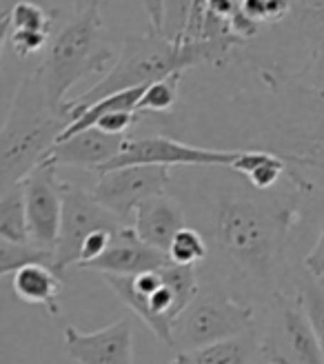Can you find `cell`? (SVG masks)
Segmentation results:
<instances>
[{"instance_id":"6da1fadb","label":"cell","mask_w":324,"mask_h":364,"mask_svg":"<svg viewBox=\"0 0 324 364\" xmlns=\"http://www.w3.org/2000/svg\"><path fill=\"white\" fill-rule=\"evenodd\" d=\"M244 65L262 91L231 98V149L280 156L291 187L324 200V91L298 85L274 65Z\"/></svg>"},{"instance_id":"7a4b0ae2","label":"cell","mask_w":324,"mask_h":364,"mask_svg":"<svg viewBox=\"0 0 324 364\" xmlns=\"http://www.w3.org/2000/svg\"><path fill=\"white\" fill-rule=\"evenodd\" d=\"M302 196L291 189L256 191L229 187L213 200L211 235L227 262L262 289L280 294L286 242L300 223Z\"/></svg>"},{"instance_id":"3957f363","label":"cell","mask_w":324,"mask_h":364,"mask_svg":"<svg viewBox=\"0 0 324 364\" xmlns=\"http://www.w3.org/2000/svg\"><path fill=\"white\" fill-rule=\"evenodd\" d=\"M247 47L238 36L211 41H169L165 33L147 31L145 36H134L122 45V51L104 78L87 89L82 96L69 100V114L74 122L87 107L118 94V91L149 87L158 80L171 76H183L187 69L215 67L225 69L238 63L240 51Z\"/></svg>"},{"instance_id":"277c9868","label":"cell","mask_w":324,"mask_h":364,"mask_svg":"<svg viewBox=\"0 0 324 364\" xmlns=\"http://www.w3.org/2000/svg\"><path fill=\"white\" fill-rule=\"evenodd\" d=\"M69 124L71 116L53 107L38 76L29 74L0 132V191L21 185L43 165Z\"/></svg>"},{"instance_id":"5b68a950","label":"cell","mask_w":324,"mask_h":364,"mask_svg":"<svg viewBox=\"0 0 324 364\" xmlns=\"http://www.w3.org/2000/svg\"><path fill=\"white\" fill-rule=\"evenodd\" d=\"M114 60L116 53L107 43L102 3H96L76 14L74 21L53 36L33 74L38 76L49 102L69 114V89L87 76L102 74Z\"/></svg>"},{"instance_id":"8992f818","label":"cell","mask_w":324,"mask_h":364,"mask_svg":"<svg viewBox=\"0 0 324 364\" xmlns=\"http://www.w3.org/2000/svg\"><path fill=\"white\" fill-rule=\"evenodd\" d=\"M160 273L162 282L149 296L136 294L124 276L102 278L120 298V302L127 304L162 344L173 349V326L189 309V304L200 296V282H198L195 267H180L169 262L160 269Z\"/></svg>"},{"instance_id":"52a82bcc","label":"cell","mask_w":324,"mask_h":364,"mask_svg":"<svg viewBox=\"0 0 324 364\" xmlns=\"http://www.w3.org/2000/svg\"><path fill=\"white\" fill-rule=\"evenodd\" d=\"M254 306L225 291H200L173 326V349L191 351L244 336L254 326Z\"/></svg>"},{"instance_id":"ba28073f","label":"cell","mask_w":324,"mask_h":364,"mask_svg":"<svg viewBox=\"0 0 324 364\" xmlns=\"http://www.w3.org/2000/svg\"><path fill=\"white\" fill-rule=\"evenodd\" d=\"M262 364H324V353L298 294L271 298L266 331L260 338Z\"/></svg>"},{"instance_id":"9c48e42d","label":"cell","mask_w":324,"mask_h":364,"mask_svg":"<svg viewBox=\"0 0 324 364\" xmlns=\"http://www.w3.org/2000/svg\"><path fill=\"white\" fill-rule=\"evenodd\" d=\"M240 149H215L205 147V144H191L173 136L151 134L138 136L124 144L122 154L102 167L98 173H107L122 167L134 165H158V167H225L231 169L233 162L238 160Z\"/></svg>"},{"instance_id":"30bf717a","label":"cell","mask_w":324,"mask_h":364,"mask_svg":"<svg viewBox=\"0 0 324 364\" xmlns=\"http://www.w3.org/2000/svg\"><path fill=\"white\" fill-rule=\"evenodd\" d=\"M122 220L107 211L94 193L65 182L63 187V220L56 245V271L63 276L67 267L80 264L85 240L98 229H122Z\"/></svg>"},{"instance_id":"8fae6325","label":"cell","mask_w":324,"mask_h":364,"mask_svg":"<svg viewBox=\"0 0 324 364\" xmlns=\"http://www.w3.org/2000/svg\"><path fill=\"white\" fill-rule=\"evenodd\" d=\"M171 185L169 167L158 165H134L100 173L94 196L98 203L112 211L120 220H127L136 209L149 198L165 196Z\"/></svg>"},{"instance_id":"7c38bea8","label":"cell","mask_w":324,"mask_h":364,"mask_svg":"<svg viewBox=\"0 0 324 364\" xmlns=\"http://www.w3.org/2000/svg\"><path fill=\"white\" fill-rule=\"evenodd\" d=\"M63 187L58 167L45 160L23 180L25 209L31 245L56 253L63 220Z\"/></svg>"},{"instance_id":"4fadbf2b","label":"cell","mask_w":324,"mask_h":364,"mask_svg":"<svg viewBox=\"0 0 324 364\" xmlns=\"http://www.w3.org/2000/svg\"><path fill=\"white\" fill-rule=\"evenodd\" d=\"M63 338L65 353L78 364H134V324L129 318L92 333L69 324Z\"/></svg>"},{"instance_id":"5bb4252c","label":"cell","mask_w":324,"mask_h":364,"mask_svg":"<svg viewBox=\"0 0 324 364\" xmlns=\"http://www.w3.org/2000/svg\"><path fill=\"white\" fill-rule=\"evenodd\" d=\"M171 260L165 251H158L142 242L134 227L124 225L114 233V240L102 256L80 269L98 271L100 276H138L145 271L167 267Z\"/></svg>"},{"instance_id":"9a60e30c","label":"cell","mask_w":324,"mask_h":364,"mask_svg":"<svg viewBox=\"0 0 324 364\" xmlns=\"http://www.w3.org/2000/svg\"><path fill=\"white\" fill-rule=\"evenodd\" d=\"M127 140L129 136L107 134L98 129V127H92V129H85L65 140H58L53 144L47 160L53 162L56 167L67 165L76 169L100 171L102 167H107L122 154Z\"/></svg>"},{"instance_id":"2e32d148","label":"cell","mask_w":324,"mask_h":364,"mask_svg":"<svg viewBox=\"0 0 324 364\" xmlns=\"http://www.w3.org/2000/svg\"><path fill=\"white\" fill-rule=\"evenodd\" d=\"M187 227L185 209L169 193L145 200L134 213V229L142 242L158 251H169L176 233Z\"/></svg>"},{"instance_id":"e0dca14e","label":"cell","mask_w":324,"mask_h":364,"mask_svg":"<svg viewBox=\"0 0 324 364\" xmlns=\"http://www.w3.org/2000/svg\"><path fill=\"white\" fill-rule=\"evenodd\" d=\"M11 287L18 300L27 304L45 306L47 314L56 316L60 311L58 296L63 294L60 273L47 264H27L11 276Z\"/></svg>"},{"instance_id":"ac0fdd59","label":"cell","mask_w":324,"mask_h":364,"mask_svg":"<svg viewBox=\"0 0 324 364\" xmlns=\"http://www.w3.org/2000/svg\"><path fill=\"white\" fill-rule=\"evenodd\" d=\"M260 360V340L254 333H244L231 340L207 344L200 349L178 351L171 364H256Z\"/></svg>"},{"instance_id":"d6986e66","label":"cell","mask_w":324,"mask_h":364,"mask_svg":"<svg viewBox=\"0 0 324 364\" xmlns=\"http://www.w3.org/2000/svg\"><path fill=\"white\" fill-rule=\"evenodd\" d=\"M231 171L240 173L256 191H274L282 176H286V162L269 151L240 149V156L233 162Z\"/></svg>"},{"instance_id":"ffe728a7","label":"cell","mask_w":324,"mask_h":364,"mask_svg":"<svg viewBox=\"0 0 324 364\" xmlns=\"http://www.w3.org/2000/svg\"><path fill=\"white\" fill-rule=\"evenodd\" d=\"M282 27H289L300 36L307 45L309 60L318 49L324 47V0H291V14Z\"/></svg>"},{"instance_id":"44dd1931","label":"cell","mask_w":324,"mask_h":364,"mask_svg":"<svg viewBox=\"0 0 324 364\" xmlns=\"http://www.w3.org/2000/svg\"><path fill=\"white\" fill-rule=\"evenodd\" d=\"M0 240H9L16 245L31 242L23 182L11 189L0 191Z\"/></svg>"},{"instance_id":"7402d4cb","label":"cell","mask_w":324,"mask_h":364,"mask_svg":"<svg viewBox=\"0 0 324 364\" xmlns=\"http://www.w3.org/2000/svg\"><path fill=\"white\" fill-rule=\"evenodd\" d=\"M205 0H167L165 33L169 41H198L200 38Z\"/></svg>"},{"instance_id":"603a6c76","label":"cell","mask_w":324,"mask_h":364,"mask_svg":"<svg viewBox=\"0 0 324 364\" xmlns=\"http://www.w3.org/2000/svg\"><path fill=\"white\" fill-rule=\"evenodd\" d=\"M27 264H47L56 271V253L36 245H16L0 240V276H14L18 269Z\"/></svg>"},{"instance_id":"cb8c5ba5","label":"cell","mask_w":324,"mask_h":364,"mask_svg":"<svg viewBox=\"0 0 324 364\" xmlns=\"http://www.w3.org/2000/svg\"><path fill=\"white\" fill-rule=\"evenodd\" d=\"M53 16L38 3L21 0L3 16V31H33V33H49L53 25Z\"/></svg>"},{"instance_id":"d4e9b609","label":"cell","mask_w":324,"mask_h":364,"mask_svg":"<svg viewBox=\"0 0 324 364\" xmlns=\"http://www.w3.org/2000/svg\"><path fill=\"white\" fill-rule=\"evenodd\" d=\"M167 256L173 264L180 267H198L209 258V245L200 229L185 227L176 233V238L167 251Z\"/></svg>"},{"instance_id":"484cf974","label":"cell","mask_w":324,"mask_h":364,"mask_svg":"<svg viewBox=\"0 0 324 364\" xmlns=\"http://www.w3.org/2000/svg\"><path fill=\"white\" fill-rule=\"evenodd\" d=\"M180 80L183 76H171L165 80H158L153 85H149L142 94L136 114L138 116H147V114H158L165 116L171 109L178 105V96H180Z\"/></svg>"},{"instance_id":"4316f807","label":"cell","mask_w":324,"mask_h":364,"mask_svg":"<svg viewBox=\"0 0 324 364\" xmlns=\"http://www.w3.org/2000/svg\"><path fill=\"white\" fill-rule=\"evenodd\" d=\"M298 298L304 306V311H307L311 324H313V331L318 336V342L322 347V353H324V287L313 280V278H304L298 282Z\"/></svg>"},{"instance_id":"83f0119b","label":"cell","mask_w":324,"mask_h":364,"mask_svg":"<svg viewBox=\"0 0 324 364\" xmlns=\"http://www.w3.org/2000/svg\"><path fill=\"white\" fill-rule=\"evenodd\" d=\"M3 41L14 49L16 56L27 58L31 53L49 47V33H33V31H3Z\"/></svg>"},{"instance_id":"f1b7e54d","label":"cell","mask_w":324,"mask_h":364,"mask_svg":"<svg viewBox=\"0 0 324 364\" xmlns=\"http://www.w3.org/2000/svg\"><path fill=\"white\" fill-rule=\"evenodd\" d=\"M284 74V71H282ZM291 80H296L302 87H309L315 91H324V47L318 49L313 56L304 63V67L296 74H286Z\"/></svg>"},{"instance_id":"f546056e","label":"cell","mask_w":324,"mask_h":364,"mask_svg":"<svg viewBox=\"0 0 324 364\" xmlns=\"http://www.w3.org/2000/svg\"><path fill=\"white\" fill-rule=\"evenodd\" d=\"M114 233L116 231H112V229H98V231H94L89 238L85 240V245H82V251H80V264L78 267H85V264H89V262H94V260H98L102 253L109 249V245H112V240H114Z\"/></svg>"},{"instance_id":"4dcf8cb0","label":"cell","mask_w":324,"mask_h":364,"mask_svg":"<svg viewBox=\"0 0 324 364\" xmlns=\"http://www.w3.org/2000/svg\"><path fill=\"white\" fill-rule=\"evenodd\" d=\"M302 264H304V271H307L309 278H313L318 282L324 280V225L318 233L313 247L309 249L307 256H304Z\"/></svg>"},{"instance_id":"1f68e13d","label":"cell","mask_w":324,"mask_h":364,"mask_svg":"<svg viewBox=\"0 0 324 364\" xmlns=\"http://www.w3.org/2000/svg\"><path fill=\"white\" fill-rule=\"evenodd\" d=\"M142 7H145L147 21H149V31H156V33L165 31L167 0H142Z\"/></svg>"},{"instance_id":"d6a6232c","label":"cell","mask_w":324,"mask_h":364,"mask_svg":"<svg viewBox=\"0 0 324 364\" xmlns=\"http://www.w3.org/2000/svg\"><path fill=\"white\" fill-rule=\"evenodd\" d=\"M67 3L76 9V14H80V11H85L89 7H94L96 3H102V0H67Z\"/></svg>"},{"instance_id":"836d02e7","label":"cell","mask_w":324,"mask_h":364,"mask_svg":"<svg viewBox=\"0 0 324 364\" xmlns=\"http://www.w3.org/2000/svg\"><path fill=\"white\" fill-rule=\"evenodd\" d=\"M320 284H322V287H324V280H320Z\"/></svg>"}]
</instances>
